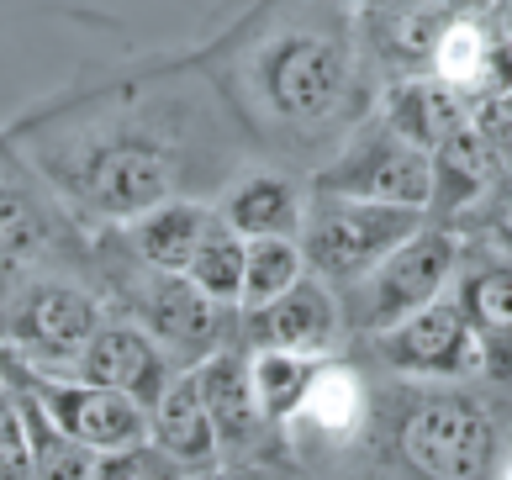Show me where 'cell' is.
<instances>
[{
	"mask_svg": "<svg viewBox=\"0 0 512 480\" xmlns=\"http://www.w3.org/2000/svg\"><path fill=\"white\" fill-rule=\"evenodd\" d=\"M433 217L417 206H391V201H359V196H333V190H312L307 217H301V254L307 270L322 275L333 291L359 285L386 254H396L417 227Z\"/></svg>",
	"mask_w": 512,
	"mask_h": 480,
	"instance_id": "6da1fadb",
	"label": "cell"
},
{
	"mask_svg": "<svg viewBox=\"0 0 512 480\" xmlns=\"http://www.w3.org/2000/svg\"><path fill=\"white\" fill-rule=\"evenodd\" d=\"M497 449V417L465 391H417L396 417V454L417 480H491Z\"/></svg>",
	"mask_w": 512,
	"mask_h": 480,
	"instance_id": "7a4b0ae2",
	"label": "cell"
},
{
	"mask_svg": "<svg viewBox=\"0 0 512 480\" xmlns=\"http://www.w3.org/2000/svg\"><path fill=\"white\" fill-rule=\"evenodd\" d=\"M101 328V301L48 264L0 270V343L22 349L37 370H64Z\"/></svg>",
	"mask_w": 512,
	"mask_h": 480,
	"instance_id": "3957f363",
	"label": "cell"
},
{
	"mask_svg": "<svg viewBox=\"0 0 512 480\" xmlns=\"http://www.w3.org/2000/svg\"><path fill=\"white\" fill-rule=\"evenodd\" d=\"M460 264H465V243H460L454 227H444V222L417 227L396 254H386L365 280L344 291L349 322L365 338L396 328L402 317H412V312H423V306H433L439 296H449V285L460 280Z\"/></svg>",
	"mask_w": 512,
	"mask_h": 480,
	"instance_id": "277c9868",
	"label": "cell"
},
{
	"mask_svg": "<svg viewBox=\"0 0 512 480\" xmlns=\"http://www.w3.org/2000/svg\"><path fill=\"white\" fill-rule=\"evenodd\" d=\"M127 317L175 359V370H196L201 359L238 343L243 306H222L185 270H154V264H143L138 280L127 285Z\"/></svg>",
	"mask_w": 512,
	"mask_h": 480,
	"instance_id": "5b68a950",
	"label": "cell"
},
{
	"mask_svg": "<svg viewBox=\"0 0 512 480\" xmlns=\"http://www.w3.org/2000/svg\"><path fill=\"white\" fill-rule=\"evenodd\" d=\"M0 375L16 380V386H27L69 438H80V444H90L96 454H117V449H132V444H143V438H154V412H148L143 401H132L127 391L96 386V380L37 370L32 359H22V349H11V343H0Z\"/></svg>",
	"mask_w": 512,
	"mask_h": 480,
	"instance_id": "8992f818",
	"label": "cell"
},
{
	"mask_svg": "<svg viewBox=\"0 0 512 480\" xmlns=\"http://www.w3.org/2000/svg\"><path fill=\"white\" fill-rule=\"evenodd\" d=\"M312 190L428 211L433 206V153L417 148L412 138H402V132L381 117L322 169V175L312 180Z\"/></svg>",
	"mask_w": 512,
	"mask_h": 480,
	"instance_id": "52a82bcc",
	"label": "cell"
},
{
	"mask_svg": "<svg viewBox=\"0 0 512 480\" xmlns=\"http://www.w3.org/2000/svg\"><path fill=\"white\" fill-rule=\"evenodd\" d=\"M370 343L386 370L423 380V386H454L465 375H481V338L470 328L465 306L454 301V291L423 306V312L402 317L396 328L375 333Z\"/></svg>",
	"mask_w": 512,
	"mask_h": 480,
	"instance_id": "ba28073f",
	"label": "cell"
},
{
	"mask_svg": "<svg viewBox=\"0 0 512 480\" xmlns=\"http://www.w3.org/2000/svg\"><path fill=\"white\" fill-rule=\"evenodd\" d=\"M344 85H349V53L333 37L291 32L264 53V95L291 122H322L338 106Z\"/></svg>",
	"mask_w": 512,
	"mask_h": 480,
	"instance_id": "9c48e42d",
	"label": "cell"
},
{
	"mask_svg": "<svg viewBox=\"0 0 512 480\" xmlns=\"http://www.w3.org/2000/svg\"><path fill=\"white\" fill-rule=\"evenodd\" d=\"M344 333V306L322 275H301L291 291L264 306H243L238 343L243 349H286V354H328Z\"/></svg>",
	"mask_w": 512,
	"mask_h": 480,
	"instance_id": "30bf717a",
	"label": "cell"
},
{
	"mask_svg": "<svg viewBox=\"0 0 512 480\" xmlns=\"http://www.w3.org/2000/svg\"><path fill=\"white\" fill-rule=\"evenodd\" d=\"M53 375H74V380H96V386L127 391L132 401H143V407L154 412V401L164 396V386L180 370L138 322H101V328L85 338V349Z\"/></svg>",
	"mask_w": 512,
	"mask_h": 480,
	"instance_id": "8fae6325",
	"label": "cell"
},
{
	"mask_svg": "<svg viewBox=\"0 0 512 480\" xmlns=\"http://www.w3.org/2000/svg\"><path fill=\"white\" fill-rule=\"evenodd\" d=\"M69 227L48 206L43 185H37L22 164L0 148V270H32L64 254Z\"/></svg>",
	"mask_w": 512,
	"mask_h": 480,
	"instance_id": "7c38bea8",
	"label": "cell"
},
{
	"mask_svg": "<svg viewBox=\"0 0 512 480\" xmlns=\"http://www.w3.org/2000/svg\"><path fill=\"white\" fill-rule=\"evenodd\" d=\"M507 169L512 164L502 159V148L476 127V117H470L449 143L433 148V206H428V217L460 233V222L486 201V190L497 185Z\"/></svg>",
	"mask_w": 512,
	"mask_h": 480,
	"instance_id": "4fadbf2b",
	"label": "cell"
},
{
	"mask_svg": "<svg viewBox=\"0 0 512 480\" xmlns=\"http://www.w3.org/2000/svg\"><path fill=\"white\" fill-rule=\"evenodd\" d=\"M454 301L465 306L470 328L481 338V375L512 386V254L491 248L486 259L460 264Z\"/></svg>",
	"mask_w": 512,
	"mask_h": 480,
	"instance_id": "5bb4252c",
	"label": "cell"
},
{
	"mask_svg": "<svg viewBox=\"0 0 512 480\" xmlns=\"http://www.w3.org/2000/svg\"><path fill=\"white\" fill-rule=\"evenodd\" d=\"M196 380H201V396H206V412L217 422V444L222 454H249L264 428H275L259 407V391H254V354L243 343H227L212 359L196 364Z\"/></svg>",
	"mask_w": 512,
	"mask_h": 480,
	"instance_id": "9a60e30c",
	"label": "cell"
},
{
	"mask_svg": "<svg viewBox=\"0 0 512 480\" xmlns=\"http://www.w3.org/2000/svg\"><path fill=\"white\" fill-rule=\"evenodd\" d=\"M85 201L106 217H138V211L169 201V159L154 143H111L85 164Z\"/></svg>",
	"mask_w": 512,
	"mask_h": 480,
	"instance_id": "2e32d148",
	"label": "cell"
},
{
	"mask_svg": "<svg viewBox=\"0 0 512 480\" xmlns=\"http://www.w3.org/2000/svg\"><path fill=\"white\" fill-rule=\"evenodd\" d=\"M381 117L402 132V138H412L417 148L433 153L476 117V101H470L465 90H454L449 80H439V74H402V80L386 90Z\"/></svg>",
	"mask_w": 512,
	"mask_h": 480,
	"instance_id": "e0dca14e",
	"label": "cell"
},
{
	"mask_svg": "<svg viewBox=\"0 0 512 480\" xmlns=\"http://www.w3.org/2000/svg\"><path fill=\"white\" fill-rule=\"evenodd\" d=\"M449 27V16L433 0H365V37L381 53V64L402 74H428L439 32Z\"/></svg>",
	"mask_w": 512,
	"mask_h": 480,
	"instance_id": "ac0fdd59",
	"label": "cell"
},
{
	"mask_svg": "<svg viewBox=\"0 0 512 480\" xmlns=\"http://www.w3.org/2000/svg\"><path fill=\"white\" fill-rule=\"evenodd\" d=\"M154 444H164L175 459H185L191 470H212V459L222 454L217 444V422L206 412L201 380L196 370H180L154 401Z\"/></svg>",
	"mask_w": 512,
	"mask_h": 480,
	"instance_id": "d6986e66",
	"label": "cell"
},
{
	"mask_svg": "<svg viewBox=\"0 0 512 480\" xmlns=\"http://www.w3.org/2000/svg\"><path fill=\"white\" fill-rule=\"evenodd\" d=\"M206 222H212L206 206L169 196L159 206L138 211V217H127V248H132V259L154 264V270H185L206 233Z\"/></svg>",
	"mask_w": 512,
	"mask_h": 480,
	"instance_id": "ffe728a7",
	"label": "cell"
},
{
	"mask_svg": "<svg viewBox=\"0 0 512 480\" xmlns=\"http://www.w3.org/2000/svg\"><path fill=\"white\" fill-rule=\"evenodd\" d=\"M6 386L16 396V407H22V428H27V444H32V480H101L96 449L80 444V438H69L27 386H16V380H6Z\"/></svg>",
	"mask_w": 512,
	"mask_h": 480,
	"instance_id": "44dd1931",
	"label": "cell"
},
{
	"mask_svg": "<svg viewBox=\"0 0 512 480\" xmlns=\"http://www.w3.org/2000/svg\"><path fill=\"white\" fill-rule=\"evenodd\" d=\"M222 217L238 227L243 238H301V217H307V196L280 180V175H254L227 196Z\"/></svg>",
	"mask_w": 512,
	"mask_h": 480,
	"instance_id": "7402d4cb",
	"label": "cell"
},
{
	"mask_svg": "<svg viewBox=\"0 0 512 480\" xmlns=\"http://www.w3.org/2000/svg\"><path fill=\"white\" fill-rule=\"evenodd\" d=\"M185 275H191L206 296H217L222 306H243V275H249V238L238 233L227 217L206 222V233L196 243L191 264H185Z\"/></svg>",
	"mask_w": 512,
	"mask_h": 480,
	"instance_id": "603a6c76",
	"label": "cell"
},
{
	"mask_svg": "<svg viewBox=\"0 0 512 480\" xmlns=\"http://www.w3.org/2000/svg\"><path fill=\"white\" fill-rule=\"evenodd\" d=\"M317 380H322V354H286V349L254 354V391H259V407L270 422H291L312 401Z\"/></svg>",
	"mask_w": 512,
	"mask_h": 480,
	"instance_id": "cb8c5ba5",
	"label": "cell"
},
{
	"mask_svg": "<svg viewBox=\"0 0 512 480\" xmlns=\"http://www.w3.org/2000/svg\"><path fill=\"white\" fill-rule=\"evenodd\" d=\"M307 275L301 238H249V275H243V306H264Z\"/></svg>",
	"mask_w": 512,
	"mask_h": 480,
	"instance_id": "d4e9b609",
	"label": "cell"
},
{
	"mask_svg": "<svg viewBox=\"0 0 512 480\" xmlns=\"http://www.w3.org/2000/svg\"><path fill=\"white\" fill-rule=\"evenodd\" d=\"M196 470L175 459L164 444L143 438L132 449H117V454H101V480H191Z\"/></svg>",
	"mask_w": 512,
	"mask_h": 480,
	"instance_id": "484cf974",
	"label": "cell"
},
{
	"mask_svg": "<svg viewBox=\"0 0 512 480\" xmlns=\"http://www.w3.org/2000/svg\"><path fill=\"white\" fill-rule=\"evenodd\" d=\"M0 480H32V444L6 375H0Z\"/></svg>",
	"mask_w": 512,
	"mask_h": 480,
	"instance_id": "4316f807",
	"label": "cell"
},
{
	"mask_svg": "<svg viewBox=\"0 0 512 480\" xmlns=\"http://www.w3.org/2000/svg\"><path fill=\"white\" fill-rule=\"evenodd\" d=\"M465 222L486 238V248H497V254H512V169L486 190V201L470 211Z\"/></svg>",
	"mask_w": 512,
	"mask_h": 480,
	"instance_id": "83f0119b",
	"label": "cell"
},
{
	"mask_svg": "<svg viewBox=\"0 0 512 480\" xmlns=\"http://www.w3.org/2000/svg\"><path fill=\"white\" fill-rule=\"evenodd\" d=\"M444 16H491V0H433Z\"/></svg>",
	"mask_w": 512,
	"mask_h": 480,
	"instance_id": "f1b7e54d",
	"label": "cell"
},
{
	"mask_svg": "<svg viewBox=\"0 0 512 480\" xmlns=\"http://www.w3.org/2000/svg\"><path fill=\"white\" fill-rule=\"evenodd\" d=\"M491 27H497L502 37H512V0H491V16H486Z\"/></svg>",
	"mask_w": 512,
	"mask_h": 480,
	"instance_id": "f546056e",
	"label": "cell"
},
{
	"mask_svg": "<svg viewBox=\"0 0 512 480\" xmlns=\"http://www.w3.org/2000/svg\"><path fill=\"white\" fill-rule=\"evenodd\" d=\"M507 480H512V454H507Z\"/></svg>",
	"mask_w": 512,
	"mask_h": 480,
	"instance_id": "4dcf8cb0",
	"label": "cell"
}]
</instances>
